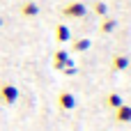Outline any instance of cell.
Here are the masks:
<instances>
[{
	"label": "cell",
	"instance_id": "6da1fadb",
	"mask_svg": "<svg viewBox=\"0 0 131 131\" xmlns=\"http://www.w3.org/2000/svg\"><path fill=\"white\" fill-rule=\"evenodd\" d=\"M60 14H62L64 18H83V16L88 14V7H85L83 2H78V0H74V2H67V5L60 9Z\"/></svg>",
	"mask_w": 131,
	"mask_h": 131
},
{
	"label": "cell",
	"instance_id": "7a4b0ae2",
	"mask_svg": "<svg viewBox=\"0 0 131 131\" xmlns=\"http://www.w3.org/2000/svg\"><path fill=\"white\" fill-rule=\"evenodd\" d=\"M16 99H18V88L12 83H0V104L12 106L16 104Z\"/></svg>",
	"mask_w": 131,
	"mask_h": 131
},
{
	"label": "cell",
	"instance_id": "3957f363",
	"mask_svg": "<svg viewBox=\"0 0 131 131\" xmlns=\"http://www.w3.org/2000/svg\"><path fill=\"white\" fill-rule=\"evenodd\" d=\"M58 108H62V111H74L76 108V97L71 94V92H60L58 94Z\"/></svg>",
	"mask_w": 131,
	"mask_h": 131
},
{
	"label": "cell",
	"instance_id": "277c9868",
	"mask_svg": "<svg viewBox=\"0 0 131 131\" xmlns=\"http://www.w3.org/2000/svg\"><path fill=\"white\" fill-rule=\"evenodd\" d=\"M18 14H21L23 18H35V16L39 14V5H37L35 0H25V2L18 7Z\"/></svg>",
	"mask_w": 131,
	"mask_h": 131
},
{
	"label": "cell",
	"instance_id": "5b68a950",
	"mask_svg": "<svg viewBox=\"0 0 131 131\" xmlns=\"http://www.w3.org/2000/svg\"><path fill=\"white\" fill-rule=\"evenodd\" d=\"M69 62H71V60H69V53H67L64 48H58V51L53 53V69L62 71V69H64Z\"/></svg>",
	"mask_w": 131,
	"mask_h": 131
},
{
	"label": "cell",
	"instance_id": "8992f818",
	"mask_svg": "<svg viewBox=\"0 0 131 131\" xmlns=\"http://www.w3.org/2000/svg\"><path fill=\"white\" fill-rule=\"evenodd\" d=\"M129 55H124V53H117V55H113V60H111V69L113 71H124L127 67H129Z\"/></svg>",
	"mask_w": 131,
	"mask_h": 131
},
{
	"label": "cell",
	"instance_id": "52a82bcc",
	"mask_svg": "<svg viewBox=\"0 0 131 131\" xmlns=\"http://www.w3.org/2000/svg\"><path fill=\"white\" fill-rule=\"evenodd\" d=\"M115 122H120V124L131 122V106L122 104V106H117V108H115Z\"/></svg>",
	"mask_w": 131,
	"mask_h": 131
},
{
	"label": "cell",
	"instance_id": "ba28073f",
	"mask_svg": "<svg viewBox=\"0 0 131 131\" xmlns=\"http://www.w3.org/2000/svg\"><path fill=\"white\" fill-rule=\"evenodd\" d=\"M69 39H71L69 28H67L64 23H58V25H55V41H58V44H64V41H69Z\"/></svg>",
	"mask_w": 131,
	"mask_h": 131
},
{
	"label": "cell",
	"instance_id": "9c48e42d",
	"mask_svg": "<svg viewBox=\"0 0 131 131\" xmlns=\"http://www.w3.org/2000/svg\"><path fill=\"white\" fill-rule=\"evenodd\" d=\"M90 46H92V41H90L88 37H81V39L71 41V51H76V53H85Z\"/></svg>",
	"mask_w": 131,
	"mask_h": 131
},
{
	"label": "cell",
	"instance_id": "30bf717a",
	"mask_svg": "<svg viewBox=\"0 0 131 131\" xmlns=\"http://www.w3.org/2000/svg\"><path fill=\"white\" fill-rule=\"evenodd\" d=\"M115 28H117V21H115V18H111V16H104V21H101L99 30H101L104 35H111V32H113Z\"/></svg>",
	"mask_w": 131,
	"mask_h": 131
},
{
	"label": "cell",
	"instance_id": "8fae6325",
	"mask_svg": "<svg viewBox=\"0 0 131 131\" xmlns=\"http://www.w3.org/2000/svg\"><path fill=\"white\" fill-rule=\"evenodd\" d=\"M122 104H124V101H122V97H120L117 92H111V94L106 97V106H108V108H113V111H115L117 106H122Z\"/></svg>",
	"mask_w": 131,
	"mask_h": 131
},
{
	"label": "cell",
	"instance_id": "7c38bea8",
	"mask_svg": "<svg viewBox=\"0 0 131 131\" xmlns=\"http://www.w3.org/2000/svg\"><path fill=\"white\" fill-rule=\"evenodd\" d=\"M92 12H94L97 16H101V18H104V16L108 14V5H106V2H101V0H97V2L92 5Z\"/></svg>",
	"mask_w": 131,
	"mask_h": 131
},
{
	"label": "cell",
	"instance_id": "4fadbf2b",
	"mask_svg": "<svg viewBox=\"0 0 131 131\" xmlns=\"http://www.w3.org/2000/svg\"><path fill=\"white\" fill-rule=\"evenodd\" d=\"M62 71H64L67 76H74V74H76V67H74V62H69V64H67V67L62 69Z\"/></svg>",
	"mask_w": 131,
	"mask_h": 131
},
{
	"label": "cell",
	"instance_id": "5bb4252c",
	"mask_svg": "<svg viewBox=\"0 0 131 131\" xmlns=\"http://www.w3.org/2000/svg\"><path fill=\"white\" fill-rule=\"evenodd\" d=\"M0 28H2V16H0Z\"/></svg>",
	"mask_w": 131,
	"mask_h": 131
}]
</instances>
